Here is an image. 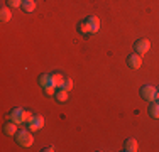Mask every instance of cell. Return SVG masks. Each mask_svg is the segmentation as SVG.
<instances>
[{
    "label": "cell",
    "instance_id": "cell-19",
    "mask_svg": "<svg viewBox=\"0 0 159 152\" xmlns=\"http://www.w3.org/2000/svg\"><path fill=\"white\" fill-rule=\"evenodd\" d=\"M44 95H46V96H54L56 95V86H46V88H44Z\"/></svg>",
    "mask_w": 159,
    "mask_h": 152
},
{
    "label": "cell",
    "instance_id": "cell-13",
    "mask_svg": "<svg viewBox=\"0 0 159 152\" xmlns=\"http://www.w3.org/2000/svg\"><path fill=\"white\" fill-rule=\"evenodd\" d=\"M10 19H12V12H10V7H2L0 9V20L5 24V22H9Z\"/></svg>",
    "mask_w": 159,
    "mask_h": 152
},
{
    "label": "cell",
    "instance_id": "cell-18",
    "mask_svg": "<svg viewBox=\"0 0 159 152\" xmlns=\"http://www.w3.org/2000/svg\"><path fill=\"white\" fill-rule=\"evenodd\" d=\"M5 2H7V7L17 9V7H22V2H24V0H5Z\"/></svg>",
    "mask_w": 159,
    "mask_h": 152
},
{
    "label": "cell",
    "instance_id": "cell-8",
    "mask_svg": "<svg viewBox=\"0 0 159 152\" xmlns=\"http://www.w3.org/2000/svg\"><path fill=\"white\" fill-rule=\"evenodd\" d=\"M17 123L16 122H7L5 125H3V134H5L7 137H16V134H17Z\"/></svg>",
    "mask_w": 159,
    "mask_h": 152
},
{
    "label": "cell",
    "instance_id": "cell-5",
    "mask_svg": "<svg viewBox=\"0 0 159 152\" xmlns=\"http://www.w3.org/2000/svg\"><path fill=\"white\" fill-rule=\"evenodd\" d=\"M27 127H29V130H41L44 127V117L43 115H32L27 120Z\"/></svg>",
    "mask_w": 159,
    "mask_h": 152
},
{
    "label": "cell",
    "instance_id": "cell-1",
    "mask_svg": "<svg viewBox=\"0 0 159 152\" xmlns=\"http://www.w3.org/2000/svg\"><path fill=\"white\" fill-rule=\"evenodd\" d=\"M32 117L31 112H27V110L20 108V106H16V108H12L9 113H7V118H9L10 122H16V123H27V120Z\"/></svg>",
    "mask_w": 159,
    "mask_h": 152
},
{
    "label": "cell",
    "instance_id": "cell-9",
    "mask_svg": "<svg viewBox=\"0 0 159 152\" xmlns=\"http://www.w3.org/2000/svg\"><path fill=\"white\" fill-rule=\"evenodd\" d=\"M139 149V144L135 139H132V137H129L125 139V142H124V152H135Z\"/></svg>",
    "mask_w": 159,
    "mask_h": 152
},
{
    "label": "cell",
    "instance_id": "cell-20",
    "mask_svg": "<svg viewBox=\"0 0 159 152\" xmlns=\"http://www.w3.org/2000/svg\"><path fill=\"white\" fill-rule=\"evenodd\" d=\"M43 150H44V152H52V150H54V147H52V145H51V147H44Z\"/></svg>",
    "mask_w": 159,
    "mask_h": 152
},
{
    "label": "cell",
    "instance_id": "cell-17",
    "mask_svg": "<svg viewBox=\"0 0 159 152\" xmlns=\"http://www.w3.org/2000/svg\"><path fill=\"white\" fill-rule=\"evenodd\" d=\"M59 88H63V90H66V91H71V88H73V79L68 78V76H64V81L61 83V86H59Z\"/></svg>",
    "mask_w": 159,
    "mask_h": 152
},
{
    "label": "cell",
    "instance_id": "cell-15",
    "mask_svg": "<svg viewBox=\"0 0 159 152\" xmlns=\"http://www.w3.org/2000/svg\"><path fill=\"white\" fill-rule=\"evenodd\" d=\"M63 81H64V76H63L61 73H52V86L59 88Z\"/></svg>",
    "mask_w": 159,
    "mask_h": 152
},
{
    "label": "cell",
    "instance_id": "cell-12",
    "mask_svg": "<svg viewBox=\"0 0 159 152\" xmlns=\"http://www.w3.org/2000/svg\"><path fill=\"white\" fill-rule=\"evenodd\" d=\"M70 91H66V90H63V88H58L56 90V95H54V98H56V101H59V103H64V101H68V98H70Z\"/></svg>",
    "mask_w": 159,
    "mask_h": 152
},
{
    "label": "cell",
    "instance_id": "cell-11",
    "mask_svg": "<svg viewBox=\"0 0 159 152\" xmlns=\"http://www.w3.org/2000/svg\"><path fill=\"white\" fill-rule=\"evenodd\" d=\"M147 112H149V117L151 118H159V101L154 100V101H149V108H147Z\"/></svg>",
    "mask_w": 159,
    "mask_h": 152
},
{
    "label": "cell",
    "instance_id": "cell-14",
    "mask_svg": "<svg viewBox=\"0 0 159 152\" xmlns=\"http://www.w3.org/2000/svg\"><path fill=\"white\" fill-rule=\"evenodd\" d=\"M22 9H24V12L31 14L36 10V2H34V0H24V2H22Z\"/></svg>",
    "mask_w": 159,
    "mask_h": 152
},
{
    "label": "cell",
    "instance_id": "cell-3",
    "mask_svg": "<svg viewBox=\"0 0 159 152\" xmlns=\"http://www.w3.org/2000/svg\"><path fill=\"white\" fill-rule=\"evenodd\" d=\"M141 98L146 101H154L156 100V95H157V88H154L152 85H144L141 86Z\"/></svg>",
    "mask_w": 159,
    "mask_h": 152
},
{
    "label": "cell",
    "instance_id": "cell-16",
    "mask_svg": "<svg viewBox=\"0 0 159 152\" xmlns=\"http://www.w3.org/2000/svg\"><path fill=\"white\" fill-rule=\"evenodd\" d=\"M76 29H78V32L81 34V36H90V30L88 27H86V24H85V20H81V22H78V25H76Z\"/></svg>",
    "mask_w": 159,
    "mask_h": 152
},
{
    "label": "cell",
    "instance_id": "cell-2",
    "mask_svg": "<svg viewBox=\"0 0 159 152\" xmlns=\"http://www.w3.org/2000/svg\"><path fill=\"white\" fill-rule=\"evenodd\" d=\"M16 140L20 147H31L32 142H34V135L31 134V130L22 128V130H19L16 134Z\"/></svg>",
    "mask_w": 159,
    "mask_h": 152
},
{
    "label": "cell",
    "instance_id": "cell-7",
    "mask_svg": "<svg viewBox=\"0 0 159 152\" xmlns=\"http://www.w3.org/2000/svg\"><path fill=\"white\" fill-rule=\"evenodd\" d=\"M127 66L130 68V69H139V68L142 66V56L137 54V52L129 54L127 56Z\"/></svg>",
    "mask_w": 159,
    "mask_h": 152
},
{
    "label": "cell",
    "instance_id": "cell-10",
    "mask_svg": "<svg viewBox=\"0 0 159 152\" xmlns=\"http://www.w3.org/2000/svg\"><path fill=\"white\" fill-rule=\"evenodd\" d=\"M37 83H39L43 88H46V86H52V73H43L39 76V79H37Z\"/></svg>",
    "mask_w": 159,
    "mask_h": 152
},
{
    "label": "cell",
    "instance_id": "cell-4",
    "mask_svg": "<svg viewBox=\"0 0 159 152\" xmlns=\"http://www.w3.org/2000/svg\"><path fill=\"white\" fill-rule=\"evenodd\" d=\"M151 49V41L149 39H137L134 44V51L137 52V54H147Z\"/></svg>",
    "mask_w": 159,
    "mask_h": 152
},
{
    "label": "cell",
    "instance_id": "cell-21",
    "mask_svg": "<svg viewBox=\"0 0 159 152\" xmlns=\"http://www.w3.org/2000/svg\"><path fill=\"white\" fill-rule=\"evenodd\" d=\"M156 100L159 101V88H157V95H156Z\"/></svg>",
    "mask_w": 159,
    "mask_h": 152
},
{
    "label": "cell",
    "instance_id": "cell-6",
    "mask_svg": "<svg viewBox=\"0 0 159 152\" xmlns=\"http://www.w3.org/2000/svg\"><path fill=\"white\" fill-rule=\"evenodd\" d=\"M85 24H86V27H88L90 34H95V32H98V29H100V19H98L97 15H88V17L85 19Z\"/></svg>",
    "mask_w": 159,
    "mask_h": 152
}]
</instances>
